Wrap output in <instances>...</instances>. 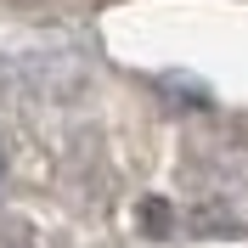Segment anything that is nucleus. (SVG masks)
<instances>
[{
	"label": "nucleus",
	"instance_id": "1",
	"mask_svg": "<svg viewBox=\"0 0 248 248\" xmlns=\"http://www.w3.org/2000/svg\"><path fill=\"white\" fill-rule=\"evenodd\" d=\"M141 226H153V232L164 237V226H170V209H164V203H147V209H141Z\"/></svg>",
	"mask_w": 248,
	"mask_h": 248
},
{
	"label": "nucleus",
	"instance_id": "2",
	"mask_svg": "<svg viewBox=\"0 0 248 248\" xmlns=\"http://www.w3.org/2000/svg\"><path fill=\"white\" fill-rule=\"evenodd\" d=\"M0 170H6V153H0Z\"/></svg>",
	"mask_w": 248,
	"mask_h": 248
}]
</instances>
